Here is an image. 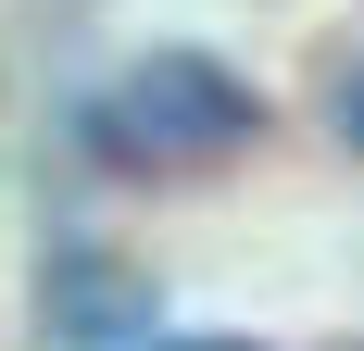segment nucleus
Masks as SVG:
<instances>
[{"mask_svg":"<svg viewBox=\"0 0 364 351\" xmlns=\"http://www.w3.org/2000/svg\"><path fill=\"white\" fill-rule=\"evenodd\" d=\"M252 139H264V101L214 50H139L88 101V151L113 176H201V163H226V151H252Z\"/></svg>","mask_w":364,"mask_h":351,"instance_id":"obj_1","label":"nucleus"},{"mask_svg":"<svg viewBox=\"0 0 364 351\" xmlns=\"http://www.w3.org/2000/svg\"><path fill=\"white\" fill-rule=\"evenodd\" d=\"M101 351H252V339H101Z\"/></svg>","mask_w":364,"mask_h":351,"instance_id":"obj_2","label":"nucleus"},{"mask_svg":"<svg viewBox=\"0 0 364 351\" xmlns=\"http://www.w3.org/2000/svg\"><path fill=\"white\" fill-rule=\"evenodd\" d=\"M352 139H364V88H352Z\"/></svg>","mask_w":364,"mask_h":351,"instance_id":"obj_3","label":"nucleus"}]
</instances>
